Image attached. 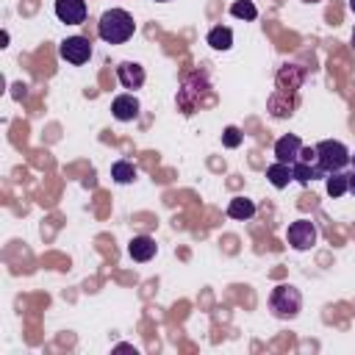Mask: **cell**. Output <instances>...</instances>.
<instances>
[{
    "label": "cell",
    "mask_w": 355,
    "mask_h": 355,
    "mask_svg": "<svg viewBox=\"0 0 355 355\" xmlns=\"http://www.w3.org/2000/svg\"><path fill=\"white\" fill-rule=\"evenodd\" d=\"M302 3H322V0H302Z\"/></svg>",
    "instance_id": "603a6c76"
},
{
    "label": "cell",
    "mask_w": 355,
    "mask_h": 355,
    "mask_svg": "<svg viewBox=\"0 0 355 355\" xmlns=\"http://www.w3.org/2000/svg\"><path fill=\"white\" fill-rule=\"evenodd\" d=\"M55 17L64 25H80L86 19V0H55Z\"/></svg>",
    "instance_id": "8992f818"
},
{
    "label": "cell",
    "mask_w": 355,
    "mask_h": 355,
    "mask_svg": "<svg viewBox=\"0 0 355 355\" xmlns=\"http://www.w3.org/2000/svg\"><path fill=\"white\" fill-rule=\"evenodd\" d=\"M349 8H352V11H355V0H349Z\"/></svg>",
    "instance_id": "7402d4cb"
},
{
    "label": "cell",
    "mask_w": 355,
    "mask_h": 355,
    "mask_svg": "<svg viewBox=\"0 0 355 355\" xmlns=\"http://www.w3.org/2000/svg\"><path fill=\"white\" fill-rule=\"evenodd\" d=\"M58 55L67 61V64H86L92 58V42L86 36H67L61 44H58Z\"/></svg>",
    "instance_id": "5b68a950"
},
{
    "label": "cell",
    "mask_w": 355,
    "mask_h": 355,
    "mask_svg": "<svg viewBox=\"0 0 355 355\" xmlns=\"http://www.w3.org/2000/svg\"><path fill=\"white\" fill-rule=\"evenodd\" d=\"M291 169H294V180L297 183H311V180H316V178H327L324 172H322V166L316 164V158L313 161H308V158H297L294 164H291Z\"/></svg>",
    "instance_id": "7c38bea8"
},
{
    "label": "cell",
    "mask_w": 355,
    "mask_h": 355,
    "mask_svg": "<svg viewBox=\"0 0 355 355\" xmlns=\"http://www.w3.org/2000/svg\"><path fill=\"white\" fill-rule=\"evenodd\" d=\"M313 150H316V164L322 166L324 175L341 172V169L349 164V150H347L341 141H336V139H324V141H319Z\"/></svg>",
    "instance_id": "3957f363"
},
{
    "label": "cell",
    "mask_w": 355,
    "mask_h": 355,
    "mask_svg": "<svg viewBox=\"0 0 355 355\" xmlns=\"http://www.w3.org/2000/svg\"><path fill=\"white\" fill-rule=\"evenodd\" d=\"M349 44H352V50H355V31H352V39H349Z\"/></svg>",
    "instance_id": "44dd1931"
},
{
    "label": "cell",
    "mask_w": 355,
    "mask_h": 355,
    "mask_svg": "<svg viewBox=\"0 0 355 355\" xmlns=\"http://www.w3.org/2000/svg\"><path fill=\"white\" fill-rule=\"evenodd\" d=\"M241 139H244V133H241L236 125L225 128V133H222V144H225V147H230V150H233V147H239V144H241Z\"/></svg>",
    "instance_id": "d6986e66"
},
{
    "label": "cell",
    "mask_w": 355,
    "mask_h": 355,
    "mask_svg": "<svg viewBox=\"0 0 355 355\" xmlns=\"http://www.w3.org/2000/svg\"><path fill=\"white\" fill-rule=\"evenodd\" d=\"M266 180L275 186V189H286L288 180H294V169L291 164H283V161H275L266 166Z\"/></svg>",
    "instance_id": "4fadbf2b"
},
{
    "label": "cell",
    "mask_w": 355,
    "mask_h": 355,
    "mask_svg": "<svg viewBox=\"0 0 355 355\" xmlns=\"http://www.w3.org/2000/svg\"><path fill=\"white\" fill-rule=\"evenodd\" d=\"M230 14H233L236 19L252 22V19L258 17V8H255V3H252V0H236V3L230 6Z\"/></svg>",
    "instance_id": "ac0fdd59"
},
{
    "label": "cell",
    "mask_w": 355,
    "mask_h": 355,
    "mask_svg": "<svg viewBox=\"0 0 355 355\" xmlns=\"http://www.w3.org/2000/svg\"><path fill=\"white\" fill-rule=\"evenodd\" d=\"M316 239H319V233H316V225H313L311 219H297V222H291L288 230H286V241H288L297 252L311 250V247L316 244Z\"/></svg>",
    "instance_id": "277c9868"
},
{
    "label": "cell",
    "mask_w": 355,
    "mask_h": 355,
    "mask_svg": "<svg viewBox=\"0 0 355 355\" xmlns=\"http://www.w3.org/2000/svg\"><path fill=\"white\" fill-rule=\"evenodd\" d=\"M155 252H158V244H155L153 236H133V239L128 241V255H130L133 261H139V263L155 258Z\"/></svg>",
    "instance_id": "9c48e42d"
},
{
    "label": "cell",
    "mask_w": 355,
    "mask_h": 355,
    "mask_svg": "<svg viewBox=\"0 0 355 355\" xmlns=\"http://www.w3.org/2000/svg\"><path fill=\"white\" fill-rule=\"evenodd\" d=\"M324 189L327 194L336 200V197H344L347 194V172H330L324 178Z\"/></svg>",
    "instance_id": "e0dca14e"
},
{
    "label": "cell",
    "mask_w": 355,
    "mask_h": 355,
    "mask_svg": "<svg viewBox=\"0 0 355 355\" xmlns=\"http://www.w3.org/2000/svg\"><path fill=\"white\" fill-rule=\"evenodd\" d=\"M205 42H208L214 50H230V47H233V31H230L227 25H216V28L208 31Z\"/></svg>",
    "instance_id": "5bb4252c"
},
{
    "label": "cell",
    "mask_w": 355,
    "mask_h": 355,
    "mask_svg": "<svg viewBox=\"0 0 355 355\" xmlns=\"http://www.w3.org/2000/svg\"><path fill=\"white\" fill-rule=\"evenodd\" d=\"M116 78H119L122 89H141L147 75H144V67H141V64H136V61H122V64L116 67Z\"/></svg>",
    "instance_id": "52a82bcc"
},
{
    "label": "cell",
    "mask_w": 355,
    "mask_h": 355,
    "mask_svg": "<svg viewBox=\"0 0 355 355\" xmlns=\"http://www.w3.org/2000/svg\"><path fill=\"white\" fill-rule=\"evenodd\" d=\"M300 153H302V141L294 133H286L275 141V158L283 161V164H294L300 158Z\"/></svg>",
    "instance_id": "ba28073f"
},
{
    "label": "cell",
    "mask_w": 355,
    "mask_h": 355,
    "mask_svg": "<svg viewBox=\"0 0 355 355\" xmlns=\"http://www.w3.org/2000/svg\"><path fill=\"white\" fill-rule=\"evenodd\" d=\"M347 194H352V197H355V169H352V172H347Z\"/></svg>",
    "instance_id": "ffe728a7"
},
{
    "label": "cell",
    "mask_w": 355,
    "mask_h": 355,
    "mask_svg": "<svg viewBox=\"0 0 355 355\" xmlns=\"http://www.w3.org/2000/svg\"><path fill=\"white\" fill-rule=\"evenodd\" d=\"M136 175H139V169H136V164L133 161H114L111 164V178L116 180V183H133L136 180Z\"/></svg>",
    "instance_id": "2e32d148"
},
{
    "label": "cell",
    "mask_w": 355,
    "mask_h": 355,
    "mask_svg": "<svg viewBox=\"0 0 355 355\" xmlns=\"http://www.w3.org/2000/svg\"><path fill=\"white\" fill-rule=\"evenodd\" d=\"M155 3H169V0H155Z\"/></svg>",
    "instance_id": "d4e9b609"
},
{
    "label": "cell",
    "mask_w": 355,
    "mask_h": 355,
    "mask_svg": "<svg viewBox=\"0 0 355 355\" xmlns=\"http://www.w3.org/2000/svg\"><path fill=\"white\" fill-rule=\"evenodd\" d=\"M302 80H305V72L297 64H283L280 72H277V89L280 92H291L294 94L302 86Z\"/></svg>",
    "instance_id": "8fae6325"
},
{
    "label": "cell",
    "mask_w": 355,
    "mask_h": 355,
    "mask_svg": "<svg viewBox=\"0 0 355 355\" xmlns=\"http://www.w3.org/2000/svg\"><path fill=\"white\" fill-rule=\"evenodd\" d=\"M349 161H352V166H355V155H349Z\"/></svg>",
    "instance_id": "cb8c5ba5"
},
{
    "label": "cell",
    "mask_w": 355,
    "mask_h": 355,
    "mask_svg": "<svg viewBox=\"0 0 355 355\" xmlns=\"http://www.w3.org/2000/svg\"><path fill=\"white\" fill-rule=\"evenodd\" d=\"M97 33L108 44H125L136 33V22L125 8H108L97 22Z\"/></svg>",
    "instance_id": "6da1fadb"
},
{
    "label": "cell",
    "mask_w": 355,
    "mask_h": 355,
    "mask_svg": "<svg viewBox=\"0 0 355 355\" xmlns=\"http://www.w3.org/2000/svg\"><path fill=\"white\" fill-rule=\"evenodd\" d=\"M111 114L116 122H133L139 116V100L133 94H119L111 103Z\"/></svg>",
    "instance_id": "30bf717a"
},
{
    "label": "cell",
    "mask_w": 355,
    "mask_h": 355,
    "mask_svg": "<svg viewBox=\"0 0 355 355\" xmlns=\"http://www.w3.org/2000/svg\"><path fill=\"white\" fill-rule=\"evenodd\" d=\"M269 311L277 319H297L302 311V294L291 283H280L269 294Z\"/></svg>",
    "instance_id": "7a4b0ae2"
},
{
    "label": "cell",
    "mask_w": 355,
    "mask_h": 355,
    "mask_svg": "<svg viewBox=\"0 0 355 355\" xmlns=\"http://www.w3.org/2000/svg\"><path fill=\"white\" fill-rule=\"evenodd\" d=\"M252 214H255V202H252L250 197H233V200L227 202V216H230V219L244 222V219H250Z\"/></svg>",
    "instance_id": "9a60e30c"
}]
</instances>
